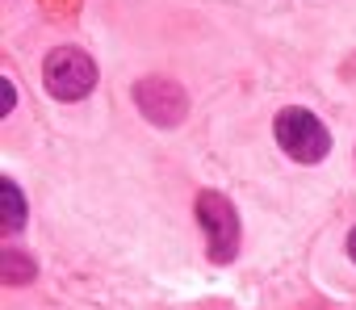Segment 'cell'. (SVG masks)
Returning <instances> with one entry per match:
<instances>
[{
    "mask_svg": "<svg viewBox=\"0 0 356 310\" xmlns=\"http://www.w3.org/2000/svg\"><path fill=\"white\" fill-rule=\"evenodd\" d=\"M273 138L293 164H323L331 151V130L302 105H289L273 117Z\"/></svg>",
    "mask_w": 356,
    "mask_h": 310,
    "instance_id": "cell-1",
    "label": "cell"
},
{
    "mask_svg": "<svg viewBox=\"0 0 356 310\" xmlns=\"http://www.w3.org/2000/svg\"><path fill=\"white\" fill-rule=\"evenodd\" d=\"M197 222L206 235V256L214 264H231L239 256V239H243V227H239L231 197L218 189H202L197 193Z\"/></svg>",
    "mask_w": 356,
    "mask_h": 310,
    "instance_id": "cell-2",
    "label": "cell"
},
{
    "mask_svg": "<svg viewBox=\"0 0 356 310\" xmlns=\"http://www.w3.org/2000/svg\"><path fill=\"white\" fill-rule=\"evenodd\" d=\"M42 84L55 101H84L97 88V63L80 47H55L42 59Z\"/></svg>",
    "mask_w": 356,
    "mask_h": 310,
    "instance_id": "cell-3",
    "label": "cell"
},
{
    "mask_svg": "<svg viewBox=\"0 0 356 310\" xmlns=\"http://www.w3.org/2000/svg\"><path fill=\"white\" fill-rule=\"evenodd\" d=\"M134 105L143 109L147 122H155V126H163V130H168V126H181L185 113H189L185 88L176 84V80H163V76L138 80V84H134Z\"/></svg>",
    "mask_w": 356,
    "mask_h": 310,
    "instance_id": "cell-4",
    "label": "cell"
},
{
    "mask_svg": "<svg viewBox=\"0 0 356 310\" xmlns=\"http://www.w3.org/2000/svg\"><path fill=\"white\" fill-rule=\"evenodd\" d=\"M0 218H5V231H22L26 227V197H22V189L9 177L0 181Z\"/></svg>",
    "mask_w": 356,
    "mask_h": 310,
    "instance_id": "cell-5",
    "label": "cell"
},
{
    "mask_svg": "<svg viewBox=\"0 0 356 310\" xmlns=\"http://www.w3.org/2000/svg\"><path fill=\"white\" fill-rule=\"evenodd\" d=\"M34 277V260L26 252H5V281L9 285H26Z\"/></svg>",
    "mask_w": 356,
    "mask_h": 310,
    "instance_id": "cell-6",
    "label": "cell"
},
{
    "mask_svg": "<svg viewBox=\"0 0 356 310\" xmlns=\"http://www.w3.org/2000/svg\"><path fill=\"white\" fill-rule=\"evenodd\" d=\"M13 105H17V84L5 76V80H0V113L9 117V113H13Z\"/></svg>",
    "mask_w": 356,
    "mask_h": 310,
    "instance_id": "cell-7",
    "label": "cell"
},
{
    "mask_svg": "<svg viewBox=\"0 0 356 310\" xmlns=\"http://www.w3.org/2000/svg\"><path fill=\"white\" fill-rule=\"evenodd\" d=\"M348 256H352V264H356V227L348 231Z\"/></svg>",
    "mask_w": 356,
    "mask_h": 310,
    "instance_id": "cell-8",
    "label": "cell"
}]
</instances>
